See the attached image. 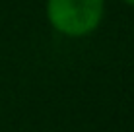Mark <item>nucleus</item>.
Here are the masks:
<instances>
[{
	"label": "nucleus",
	"instance_id": "obj_1",
	"mask_svg": "<svg viewBox=\"0 0 134 132\" xmlns=\"http://www.w3.org/2000/svg\"><path fill=\"white\" fill-rule=\"evenodd\" d=\"M45 14L57 33L70 39L91 35L105 16V0H47Z\"/></svg>",
	"mask_w": 134,
	"mask_h": 132
},
{
	"label": "nucleus",
	"instance_id": "obj_2",
	"mask_svg": "<svg viewBox=\"0 0 134 132\" xmlns=\"http://www.w3.org/2000/svg\"><path fill=\"white\" fill-rule=\"evenodd\" d=\"M124 4H126V6H130V8H134V0H122Z\"/></svg>",
	"mask_w": 134,
	"mask_h": 132
}]
</instances>
